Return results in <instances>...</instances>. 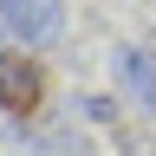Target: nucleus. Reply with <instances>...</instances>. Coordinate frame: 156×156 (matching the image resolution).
Listing matches in <instances>:
<instances>
[{"mask_svg":"<svg viewBox=\"0 0 156 156\" xmlns=\"http://www.w3.org/2000/svg\"><path fill=\"white\" fill-rule=\"evenodd\" d=\"M0 26L20 33L26 46H46L65 33V0H0Z\"/></svg>","mask_w":156,"mask_h":156,"instance_id":"f257e3e1","label":"nucleus"},{"mask_svg":"<svg viewBox=\"0 0 156 156\" xmlns=\"http://www.w3.org/2000/svg\"><path fill=\"white\" fill-rule=\"evenodd\" d=\"M39 91H46V72H39L26 52H0V104L13 117H26L39 104Z\"/></svg>","mask_w":156,"mask_h":156,"instance_id":"f03ea898","label":"nucleus"},{"mask_svg":"<svg viewBox=\"0 0 156 156\" xmlns=\"http://www.w3.org/2000/svg\"><path fill=\"white\" fill-rule=\"evenodd\" d=\"M117 85H124V98L136 111H156V52L124 46V52H117Z\"/></svg>","mask_w":156,"mask_h":156,"instance_id":"7ed1b4c3","label":"nucleus"},{"mask_svg":"<svg viewBox=\"0 0 156 156\" xmlns=\"http://www.w3.org/2000/svg\"><path fill=\"white\" fill-rule=\"evenodd\" d=\"M0 33H7V26H0Z\"/></svg>","mask_w":156,"mask_h":156,"instance_id":"20e7f679","label":"nucleus"}]
</instances>
